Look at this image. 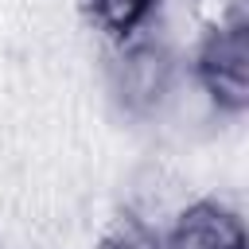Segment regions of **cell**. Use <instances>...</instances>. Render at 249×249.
Instances as JSON below:
<instances>
[{
  "label": "cell",
  "instance_id": "cell-1",
  "mask_svg": "<svg viewBox=\"0 0 249 249\" xmlns=\"http://www.w3.org/2000/svg\"><path fill=\"white\" fill-rule=\"evenodd\" d=\"M195 82L222 113H241L249 105V19L245 12L206 23L198 51H195Z\"/></svg>",
  "mask_w": 249,
  "mask_h": 249
},
{
  "label": "cell",
  "instance_id": "cell-2",
  "mask_svg": "<svg viewBox=\"0 0 249 249\" xmlns=\"http://www.w3.org/2000/svg\"><path fill=\"white\" fill-rule=\"evenodd\" d=\"M109 82L117 101L128 113H156L171 86H175V54L163 39H152L136 31L124 43H113V62H109Z\"/></svg>",
  "mask_w": 249,
  "mask_h": 249
},
{
  "label": "cell",
  "instance_id": "cell-4",
  "mask_svg": "<svg viewBox=\"0 0 249 249\" xmlns=\"http://www.w3.org/2000/svg\"><path fill=\"white\" fill-rule=\"evenodd\" d=\"M82 8L101 35H109L113 43H124L136 31H144V23L156 12V0H82Z\"/></svg>",
  "mask_w": 249,
  "mask_h": 249
},
{
  "label": "cell",
  "instance_id": "cell-5",
  "mask_svg": "<svg viewBox=\"0 0 249 249\" xmlns=\"http://www.w3.org/2000/svg\"><path fill=\"white\" fill-rule=\"evenodd\" d=\"M93 249H156V230H148V226L136 222L128 210H121Z\"/></svg>",
  "mask_w": 249,
  "mask_h": 249
},
{
  "label": "cell",
  "instance_id": "cell-3",
  "mask_svg": "<svg viewBox=\"0 0 249 249\" xmlns=\"http://www.w3.org/2000/svg\"><path fill=\"white\" fill-rule=\"evenodd\" d=\"M156 249H245V226L230 206L191 198L156 233Z\"/></svg>",
  "mask_w": 249,
  "mask_h": 249
}]
</instances>
